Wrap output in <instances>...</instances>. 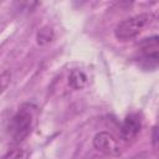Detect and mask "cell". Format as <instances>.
Instances as JSON below:
<instances>
[{
	"instance_id": "cell-5",
	"label": "cell",
	"mask_w": 159,
	"mask_h": 159,
	"mask_svg": "<svg viewBox=\"0 0 159 159\" xmlns=\"http://www.w3.org/2000/svg\"><path fill=\"white\" fill-rule=\"evenodd\" d=\"M140 130V119L135 114L128 116L122 125V133L125 138H132L134 137L138 132Z\"/></svg>"
},
{
	"instance_id": "cell-2",
	"label": "cell",
	"mask_w": 159,
	"mask_h": 159,
	"mask_svg": "<svg viewBox=\"0 0 159 159\" xmlns=\"http://www.w3.org/2000/svg\"><path fill=\"white\" fill-rule=\"evenodd\" d=\"M154 21H155V15L152 12H144V14L132 16L129 19L123 20L116 26L114 35L118 40H122V41L130 40L138 36Z\"/></svg>"
},
{
	"instance_id": "cell-7",
	"label": "cell",
	"mask_w": 159,
	"mask_h": 159,
	"mask_svg": "<svg viewBox=\"0 0 159 159\" xmlns=\"http://www.w3.org/2000/svg\"><path fill=\"white\" fill-rule=\"evenodd\" d=\"M1 159H29V152L24 148H15L7 152Z\"/></svg>"
},
{
	"instance_id": "cell-3",
	"label": "cell",
	"mask_w": 159,
	"mask_h": 159,
	"mask_svg": "<svg viewBox=\"0 0 159 159\" xmlns=\"http://www.w3.org/2000/svg\"><path fill=\"white\" fill-rule=\"evenodd\" d=\"M93 145L97 150H99L107 155H112V157H117L122 152L118 139L108 132L97 133L93 138Z\"/></svg>"
},
{
	"instance_id": "cell-1",
	"label": "cell",
	"mask_w": 159,
	"mask_h": 159,
	"mask_svg": "<svg viewBox=\"0 0 159 159\" xmlns=\"http://www.w3.org/2000/svg\"><path fill=\"white\" fill-rule=\"evenodd\" d=\"M36 107L31 103L21 104L9 122V135L14 143H20L27 138L34 128Z\"/></svg>"
},
{
	"instance_id": "cell-4",
	"label": "cell",
	"mask_w": 159,
	"mask_h": 159,
	"mask_svg": "<svg viewBox=\"0 0 159 159\" xmlns=\"http://www.w3.org/2000/svg\"><path fill=\"white\" fill-rule=\"evenodd\" d=\"M158 50H159V43H158V36H152L149 39H145L144 41L140 42L139 45V51L145 61H152L154 65L158 63Z\"/></svg>"
},
{
	"instance_id": "cell-8",
	"label": "cell",
	"mask_w": 159,
	"mask_h": 159,
	"mask_svg": "<svg viewBox=\"0 0 159 159\" xmlns=\"http://www.w3.org/2000/svg\"><path fill=\"white\" fill-rule=\"evenodd\" d=\"M10 81H11V72L10 71H4L2 73H0V94L6 89Z\"/></svg>"
},
{
	"instance_id": "cell-6",
	"label": "cell",
	"mask_w": 159,
	"mask_h": 159,
	"mask_svg": "<svg viewBox=\"0 0 159 159\" xmlns=\"http://www.w3.org/2000/svg\"><path fill=\"white\" fill-rule=\"evenodd\" d=\"M68 83L73 89H82L87 84V76L81 70H72L68 76Z\"/></svg>"
}]
</instances>
